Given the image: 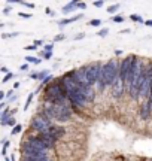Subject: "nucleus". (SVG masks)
<instances>
[{
	"label": "nucleus",
	"instance_id": "f257e3e1",
	"mask_svg": "<svg viewBox=\"0 0 152 161\" xmlns=\"http://www.w3.org/2000/svg\"><path fill=\"white\" fill-rule=\"evenodd\" d=\"M145 64L142 61V58L137 57L134 66L131 72L128 73V78H127V84H128V92L130 97L133 100H137L139 98V91H140V85H142V75L145 72Z\"/></svg>",
	"mask_w": 152,
	"mask_h": 161
},
{
	"label": "nucleus",
	"instance_id": "f03ea898",
	"mask_svg": "<svg viewBox=\"0 0 152 161\" xmlns=\"http://www.w3.org/2000/svg\"><path fill=\"white\" fill-rule=\"evenodd\" d=\"M45 98L46 103L52 104H64L67 92H66L64 86L61 84V79H54V82H51L49 85L45 86Z\"/></svg>",
	"mask_w": 152,
	"mask_h": 161
},
{
	"label": "nucleus",
	"instance_id": "7ed1b4c3",
	"mask_svg": "<svg viewBox=\"0 0 152 161\" xmlns=\"http://www.w3.org/2000/svg\"><path fill=\"white\" fill-rule=\"evenodd\" d=\"M119 76V67L115 60H109L106 64H103V73H101V80L99 84L100 91H103L106 86H112L115 80Z\"/></svg>",
	"mask_w": 152,
	"mask_h": 161
},
{
	"label": "nucleus",
	"instance_id": "20e7f679",
	"mask_svg": "<svg viewBox=\"0 0 152 161\" xmlns=\"http://www.w3.org/2000/svg\"><path fill=\"white\" fill-rule=\"evenodd\" d=\"M152 92V64H149L143 75H142V85H140V91H139V98H148Z\"/></svg>",
	"mask_w": 152,
	"mask_h": 161
},
{
	"label": "nucleus",
	"instance_id": "39448f33",
	"mask_svg": "<svg viewBox=\"0 0 152 161\" xmlns=\"http://www.w3.org/2000/svg\"><path fill=\"white\" fill-rule=\"evenodd\" d=\"M52 127L51 121H48L46 118H43L42 115H35L31 118V128L39 134H45L49 131V128Z\"/></svg>",
	"mask_w": 152,
	"mask_h": 161
},
{
	"label": "nucleus",
	"instance_id": "423d86ee",
	"mask_svg": "<svg viewBox=\"0 0 152 161\" xmlns=\"http://www.w3.org/2000/svg\"><path fill=\"white\" fill-rule=\"evenodd\" d=\"M87 73H88V79L91 85H97L101 80V73H103V64L97 61L95 64H91L87 67Z\"/></svg>",
	"mask_w": 152,
	"mask_h": 161
},
{
	"label": "nucleus",
	"instance_id": "0eeeda50",
	"mask_svg": "<svg viewBox=\"0 0 152 161\" xmlns=\"http://www.w3.org/2000/svg\"><path fill=\"white\" fill-rule=\"evenodd\" d=\"M136 60H137V57L136 55H128V57H125L121 61V64H119V78L127 84V78H128V73L131 72V69H133V66H134Z\"/></svg>",
	"mask_w": 152,
	"mask_h": 161
},
{
	"label": "nucleus",
	"instance_id": "6e6552de",
	"mask_svg": "<svg viewBox=\"0 0 152 161\" xmlns=\"http://www.w3.org/2000/svg\"><path fill=\"white\" fill-rule=\"evenodd\" d=\"M61 84H63L66 92H67V97L72 96V94H75L76 91H79V85H78L75 76H73V72H67V73L61 78Z\"/></svg>",
	"mask_w": 152,
	"mask_h": 161
},
{
	"label": "nucleus",
	"instance_id": "1a4fd4ad",
	"mask_svg": "<svg viewBox=\"0 0 152 161\" xmlns=\"http://www.w3.org/2000/svg\"><path fill=\"white\" fill-rule=\"evenodd\" d=\"M52 104V103H51ZM52 109H54V118L57 121H61V122H64V121H69L70 119V115L72 112L69 109V106L67 104H52Z\"/></svg>",
	"mask_w": 152,
	"mask_h": 161
},
{
	"label": "nucleus",
	"instance_id": "9d476101",
	"mask_svg": "<svg viewBox=\"0 0 152 161\" xmlns=\"http://www.w3.org/2000/svg\"><path fill=\"white\" fill-rule=\"evenodd\" d=\"M73 76H75L76 82L79 88H85V86H93L90 84V79H88V73H87V67H81L78 70H73Z\"/></svg>",
	"mask_w": 152,
	"mask_h": 161
},
{
	"label": "nucleus",
	"instance_id": "9b49d317",
	"mask_svg": "<svg viewBox=\"0 0 152 161\" xmlns=\"http://www.w3.org/2000/svg\"><path fill=\"white\" fill-rule=\"evenodd\" d=\"M25 142H27L31 148H35L36 151H41V152H46L48 151L45 143H43V140L39 137V134H37V136H29V139H27Z\"/></svg>",
	"mask_w": 152,
	"mask_h": 161
},
{
	"label": "nucleus",
	"instance_id": "f8f14e48",
	"mask_svg": "<svg viewBox=\"0 0 152 161\" xmlns=\"http://www.w3.org/2000/svg\"><path fill=\"white\" fill-rule=\"evenodd\" d=\"M69 100H70V103L73 108H84V104L87 103V100L84 97V94L81 92V88H79V91H76L75 94H72L69 96Z\"/></svg>",
	"mask_w": 152,
	"mask_h": 161
},
{
	"label": "nucleus",
	"instance_id": "ddd939ff",
	"mask_svg": "<svg viewBox=\"0 0 152 161\" xmlns=\"http://www.w3.org/2000/svg\"><path fill=\"white\" fill-rule=\"evenodd\" d=\"M124 86H125V82L118 76V79L115 80V84L112 85V96H113V98H121L122 97Z\"/></svg>",
	"mask_w": 152,
	"mask_h": 161
},
{
	"label": "nucleus",
	"instance_id": "4468645a",
	"mask_svg": "<svg viewBox=\"0 0 152 161\" xmlns=\"http://www.w3.org/2000/svg\"><path fill=\"white\" fill-rule=\"evenodd\" d=\"M48 133H49L55 140H58L60 137H63V136L66 134V128L64 127H60V125H52L51 128H49V131Z\"/></svg>",
	"mask_w": 152,
	"mask_h": 161
},
{
	"label": "nucleus",
	"instance_id": "2eb2a0df",
	"mask_svg": "<svg viewBox=\"0 0 152 161\" xmlns=\"http://www.w3.org/2000/svg\"><path fill=\"white\" fill-rule=\"evenodd\" d=\"M81 92L84 94V97H85V100H87V103H91V102H94L95 94H94L93 86H85V88H81Z\"/></svg>",
	"mask_w": 152,
	"mask_h": 161
},
{
	"label": "nucleus",
	"instance_id": "dca6fc26",
	"mask_svg": "<svg viewBox=\"0 0 152 161\" xmlns=\"http://www.w3.org/2000/svg\"><path fill=\"white\" fill-rule=\"evenodd\" d=\"M151 106L149 103H142L140 104V118L142 119H148L149 115H151Z\"/></svg>",
	"mask_w": 152,
	"mask_h": 161
},
{
	"label": "nucleus",
	"instance_id": "f3484780",
	"mask_svg": "<svg viewBox=\"0 0 152 161\" xmlns=\"http://www.w3.org/2000/svg\"><path fill=\"white\" fill-rule=\"evenodd\" d=\"M75 8H78V2H76V0H72V2H69L67 5L63 6L61 12H63V14H70V12L75 11Z\"/></svg>",
	"mask_w": 152,
	"mask_h": 161
},
{
	"label": "nucleus",
	"instance_id": "a211bd4d",
	"mask_svg": "<svg viewBox=\"0 0 152 161\" xmlns=\"http://www.w3.org/2000/svg\"><path fill=\"white\" fill-rule=\"evenodd\" d=\"M82 15L79 14V15H75V17H72V18H66V19H61L58 23L60 27H64V25H67V24H72V23H75V21H78V19H81Z\"/></svg>",
	"mask_w": 152,
	"mask_h": 161
},
{
	"label": "nucleus",
	"instance_id": "6ab92c4d",
	"mask_svg": "<svg viewBox=\"0 0 152 161\" xmlns=\"http://www.w3.org/2000/svg\"><path fill=\"white\" fill-rule=\"evenodd\" d=\"M42 60H43V58H36V57H31V55H27V57H25V61H27V63H33V64H41Z\"/></svg>",
	"mask_w": 152,
	"mask_h": 161
},
{
	"label": "nucleus",
	"instance_id": "aec40b11",
	"mask_svg": "<svg viewBox=\"0 0 152 161\" xmlns=\"http://www.w3.org/2000/svg\"><path fill=\"white\" fill-rule=\"evenodd\" d=\"M119 6H121V3H115L112 6H107V14H115L119 9Z\"/></svg>",
	"mask_w": 152,
	"mask_h": 161
},
{
	"label": "nucleus",
	"instance_id": "412c9836",
	"mask_svg": "<svg viewBox=\"0 0 152 161\" xmlns=\"http://www.w3.org/2000/svg\"><path fill=\"white\" fill-rule=\"evenodd\" d=\"M101 23H103V21H101L100 18H94V19H91L88 24H90L91 27H100V25H101Z\"/></svg>",
	"mask_w": 152,
	"mask_h": 161
},
{
	"label": "nucleus",
	"instance_id": "4be33fe9",
	"mask_svg": "<svg viewBox=\"0 0 152 161\" xmlns=\"http://www.w3.org/2000/svg\"><path fill=\"white\" fill-rule=\"evenodd\" d=\"M48 76H49V75H48V70H42V72H39V73H37V79L43 82V80L48 78Z\"/></svg>",
	"mask_w": 152,
	"mask_h": 161
},
{
	"label": "nucleus",
	"instance_id": "5701e85b",
	"mask_svg": "<svg viewBox=\"0 0 152 161\" xmlns=\"http://www.w3.org/2000/svg\"><path fill=\"white\" fill-rule=\"evenodd\" d=\"M21 130H23V125H21V124H17V125L11 130V134L12 136H15V134H18V133H21Z\"/></svg>",
	"mask_w": 152,
	"mask_h": 161
},
{
	"label": "nucleus",
	"instance_id": "b1692460",
	"mask_svg": "<svg viewBox=\"0 0 152 161\" xmlns=\"http://www.w3.org/2000/svg\"><path fill=\"white\" fill-rule=\"evenodd\" d=\"M14 78H15V73H8V75H5L3 76V79H2V84H6V82H9V80L11 79H14Z\"/></svg>",
	"mask_w": 152,
	"mask_h": 161
},
{
	"label": "nucleus",
	"instance_id": "393cba45",
	"mask_svg": "<svg viewBox=\"0 0 152 161\" xmlns=\"http://www.w3.org/2000/svg\"><path fill=\"white\" fill-rule=\"evenodd\" d=\"M36 92H31V94H29V97H27V102H25V104H24V110L29 109L30 103H31V100H33V96H35Z\"/></svg>",
	"mask_w": 152,
	"mask_h": 161
},
{
	"label": "nucleus",
	"instance_id": "a878e982",
	"mask_svg": "<svg viewBox=\"0 0 152 161\" xmlns=\"http://www.w3.org/2000/svg\"><path fill=\"white\" fill-rule=\"evenodd\" d=\"M130 19H131V21H136V23H142V24H145V21H143V18L139 17V15H130Z\"/></svg>",
	"mask_w": 152,
	"mask_h": 161
},
{
	"label": "nucleus",
	"instance_id": "bb28decb",
	"mask_svg": "<svg viewBox=\"0 0 152 161\" xmlns=\"http://www.w3.org/2000/svg\"><path fill=\"white\" fill-rule=\"evenodd\" d=\"M18 35H19V33H17V31H14V33H3V35H2V39H9V37H17Z\"/></svg>",
	"mask_w": 152,
	"mask_h": 161
},
{
	"label": "nucleus",
	"instance_id": "cd10ccee",
	"mask_svg": "<svg viewBox=\"0 0 152 161\" xmlns=\"http://www.w3.org/2000/svg\"><path fill=\"white\" fill-rule=\"evenodd\" d=\"M112 21L117 24H121V23H124V17L122 15H115V17H112Z\"/></svg>",
	"mask_w": 152,
	"mask_h": 161
},
{
	"label": "nucleus",
	"instance_id": "c85d7f7f",
	"mask_svg": "<svg viewBox=\"0 0 152 161\" xmlns=\"http://www.w3.org/2000/svg\"><path fill=\"white\" fill-rule=\"evenodd\" d=\"M19 5H24L25 8H29V9H35V3H30V2H24V0H21Z\"/></svg>",
	"mask_w": 152,
	"mask_h": 161
},
{
	"label": "nucleus",
	"instance_id": "c756f323",
	"mask_svg": "<svg viewBox=\"0 0 152 161\" xmlns=\"http://www.w3.org/2000/svg\"><path fill=\"white\" fill-rule=\"evenodd\" d=\"M97 35H99L100 37H106V36L109 35V29H101L99 33H97Z\"/></svg>",
	"mask_w": 152,
	"mask_h": 161
},
{
	"label": "nucleus",
	"instance_id": "7c9ffc66",
	"mask_svg": "<svg viewBox=\"0 0 152 161\" xmlns=\"http://www.w3.org/2000/svg\"><path fill=\"white\" fill-rule=\"evenodd\" d=\"M52 49H54L52 43H48V45H45V52H52Z\"/></svg>",
	"mask_w": 152,
	"mask_h": 161
},
{
	"label": "nucleus",
	"instance_id": "2f4dec72",
	"mask_svg": "<svg viewBox=\"0 0 152 161\" xmlns=\"http://www.w3.org/2000/svg\"><path fill=\"white\" fill-rule=\"evenodd\" d=\"M8 125H11L12 128L17 125V121H15V118H14V116H11V119H9V122H8Z\"/></svg>",
	"mask_w": 152,
	"mask_h": 161
},
{
	"label": "nucleus",
	"instance_id": "473e14b6",
	"mask_svg": "<svg viewBox=\"0 0 152 161\" xmlns=\"http://www.w3.org/2000/svg\"><path fill=\"white\" fill-rule=\"evenodd\" d=\"M52 58V52H43V60H51Z\"/></svg>",
	"mask_w": 152,
	"mask_h": 161
},
{
	"label": "nucleus",
	"instance_id": "72a5a7b5",
	"mask_svg": "<svg viewBox=\"0 0 152 161\" xmlns=\"http://www.w3.org/2000/svg\"><path fill=\"white\" fill-rule=\"evenodd\" d=\"M18 15L21 18H31V14H25V12H18Z\"/></svg>",
	"mask_w": 152,
	"mask_h": 161
},
{
	"label": "nucleus",
	"instance_id": "f704fd0d",
	"mask_svg": "<svg viewBox=\"0 0 152 161\" xmlns=\"http://www.w3.org/2000/svg\"><path fill=\"white\" fill-rule=\"evenodd\" d=\"M24 49H27V51H36V49H37V46L29 45V46H24Z\"/></svg>",
	"mask_w": 152,
	"mask_h": 161
},
{
	"label": "nucleus",
	"instance_id": "c9c22d12",
	"mask_svg": "<svg viewBox=\"0 0 152 161\" xmlns=\"http://www.w3.org/2000/svg\"><path fill=\"white\" fill-rule=\"evenodd\" d=\"M0 72H2V73H5V75H8V73H11V72H9V69H8L6 66H2V67H0Z\"/></svg>",
	"mask_w": 152,
	"mask_h": 161
},
{
	"label": "nucleus",
	"instance_id": "e433bc0d",
	"mask_svg": "<svg viewBox=\"0 0 152 161\" xmlns=\"http://www.w3.org/2000/svg\"><path fill=\"white\" fill-rule=\"evenodd\" d=\"M45 14H46V15H51V17H54V15H55V14H54V11L51 9V8H46V9H45Z\"/></svg>",
	"mask_w": 152,
	"mask_h": 161
},
{
	"label": "nucleus",
	"instance_id": "4c0bfd02",
	"mask_svg": "<svg viewBox=\"0 0 152 161\" xmlns=\"http://www.w3.org/2000/svg\"><path fill=\"white\" fill-rule=\"evenodd\" d=\"M93 5H94V8H103V5H105V2H94Z\"/></svg>",
	"mask_w": 152,
	"mask_h": 161
},
{
	"label": "nucleus",
	"instance_id": "58836bf2",
	"mask_svg": "<svg viewBox=\"0 0 152 161\" xmlns=\"http://www.w3.org/2000/svg\"><path fill=\"white\" fill-rule=\"evenodd\" d=\"M64 39H66L64 35H58V36H55V37H54V40H55V42H58V40H64Z\"/></svg>",
	"mask_w": 152,
	"mask_h": 161
},
{
	"label": "nucleus",
	"instance_id": "ea45409f",
	"mask_svg": "<svg viewBox=\"0 0 152 161\" xmlns=\"http://www.w3.org/2000/svg\"><path fill=\"white\" fill-rule=\"evenodd\" d=\"M78 8H79V9H85V8H87V3H85V2H84V3H82V2H78Z\"/></svg>",
	"mask_w": 152,
	"mask_h": 161
},
{
	"label": "nucleus",
	"instance_id": "a19ab883",
	"mask_svg": "<svg viewBox=\"0 0 152 161\" xmlns=\"http://www.w3.org/2000/svg\"><path fill=\"white\" fill-rule=\"evenodd\" d=\"M11 14V8L9 6H6L5 9H3V15H9Z\"/></svg>",
	"mask_w": 152,
	"mask_h": 161
},
{
	"label": "nucleus",
	"instance_id": "79ce46f5",
	"mask_svg": "<svg viewBox=\"0 0 152 161\" xmlns=\"http://www.w3.org/2000/svg\"><path fill=\"white\" fill-rule=\"evenodd\" d=\"M19 70H23V72H27V70H29V64H27V63L23 64V66L19 67Z\"/></svg>",
	"mask_w": 152,
	"mask_h": 161
},
{
	"label": "nucleus",
	"instance_id": "37998d69",
	"mask_svg": "<svg viewBox=\"0 0 152 161\" xmlns=\"http://www.w3.org/2000/svg\"><path fill=\"white\" fill-rule=\"evenodd\" d=\"M12 94H14V90H9V91L6 92V97H8L9 100H11V98H12Z\"/></svg>",
	"mask_w": 152,
	"mask_h": 161
},
{
	"label": "nucleus",
	"instance_id": "c03bdc74",
	"mask_svg": "<svg viewBox=\"0 0 152 161\" xmlns=\"http://www.w3.org/2000/svg\"><path fill=\"white\" fill-rule=\"evenodd\" d=\"M35 46H41V45H43V40H35V43H33Z\"/></svg>",
	"mask_w": 152,
	"mask_h": 161
},
{
	"label": "nucleus",
	"instance_id": "a18cd8bd",
	"mask_svg": "<svg viewBox=\"0 0 152 161\" xmlns=\"http://www.w3.org/2000/svg\"><path fill=\"white\" fill-rule=\"evenodd\" d=\"M84 36H85L84 33H79V35H78V36L75 37V40H81V39H84Z\"/></svg>",
	"mask_w": 152,
	"mask_h": 161
},
{
	"label": "nucleus",
	"instance_id": "49530a36",
	"mask_svg": "<svg viewBox=\"0 0 152 161\" xmlns=\"http://www.w3.org/2000/svg\"><path fill=\"white\" fill-rule=\"evenodd\" d=\"M145 25H146V27H152V19H146V21H145Z\"/></svg>",
	"mask_w": 152,
	"mask_h": 161
},
{
	"label": "nucleus",
	"instance_id": "de8ad7c7",
	"mask_svg": "<svg viewBox=\"0 0 152 161\" xmlns=\"http://www.w3.org/2000/svg\"><path fill=\"white\" fill-rule=\"evenodd\" d=\"M6 152H8V146H3V149H2V155L6 157Z\"/></svg>",
	"mask_w": 152,
	"mask_h": 161
},
{
	"label": "nucleus",
	"instance_id": "09e8293b",
	"mask_svg": "<svg viewBox=\"0 0 152 161\" xmlns=\"http://www.w3.org/2000/svg\"><path fill=\"white\" fill-rule=\"evenodd\" d=\"M121 54H122V51H121V49H115V55H117V57H119Z\"/></svg>",
	"mask_w": 152,
	"mask_h": 161
},
{
	"label": "nucleus",
	"instance_id": "8fccbe9b",
	"mask_svg": "<svg viewBox=\"0 0 152 161\" xmlns=\"http://www.w3.org/2000/svg\"><path fill=\"white\" fill-rule=\"evenodd\" d=\"M11 161H17V160H15V157H14V155L11 157Z\"/></svg>",
	"mask_w": 152,
	"mask_h": 161
}]
</instances>
